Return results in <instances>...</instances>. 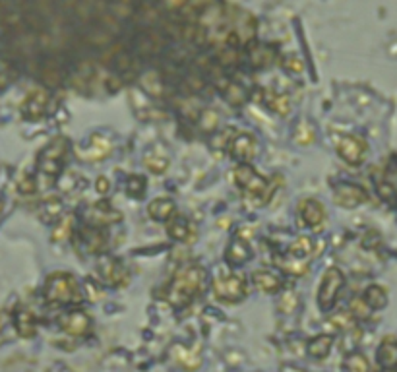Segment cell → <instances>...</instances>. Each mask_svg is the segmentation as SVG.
I'll return each instance as SVG.
<instances>
[{
    "label": "cell",
    "instance_id": "1",
    "mask_svg": "<svg viewBox=\"0 0 397 372\" xmlns=\"http://www.w3.org/2000/svg\"><path fill=\"white\" fill-rule=\"evenodd\" d=\"M205 271L198 266H186L176 276H174L173 283H171V291H169V300L174 307H183L188 304L190 300L202 293L204 289Z\"/></svg>",
    "mask_w": 397,
    "mask_h": 372
},
{
    "label": "cell",
    "instance_id": "2",
    "mask_svg": "<svg viewBox=\"0 0 397 372\" xmlns=\"http://www.w3.org/2000/svg\"><path fill=\"white\" fill-rule=\"evenodd\" d=\"M45 297L51 302H59V304H70V302H78L82 299L80 291H78V283L70 276L49 278L45 285Z\"/></svg>",
    "mask_w": 397,
    "mask_h": 372
},
{
    "label": "cell",
    "instance_id": "3",
    "mask_svg": "<svg viewBox=\"0 0 397 372\" xmlns=\"http://www.w3.org/2000/svg\"><path fill=\"white\" fill-rule=\"evenodd\" d=\"M66 149H68V144H66L64 138H57L54 142H51V144L43 149L39 159H37L39 171L45 173V175H57V173L61 171Z\"/></svg>",
    "mask_w": 397,
    "mask_h": 372
},
{
    "label": "cell",
    "instance_id": "4",
    "mask_svg": "<svg viewBox=\"0 0 397 372\" xmlns=\"http://www.w3.org/2000/svg\"><path fill=\"white\" fill-rule=\"evenodd\" d=\"M214 293L217 299L225 302H236L248 293L246 281L238 276H229V278L214 279Z\"/></svg>",
    "mask_w": 397,
    "mask_h": 372
},
{
    "label": "cell",
    "instance_id": "5",
    "mask_svg": "<svg viewBox=\"0 0 397 372\" xmlns=\"http://www.w3.org/2000/svg\"><path fill=\"white\" fill-rule=\"evenodd\" d=\"M341 285H343L341 271L336 268L327 269L324 278H322V285H320V307H322V310H329L334 307Z\"/></svg>",
    "mask_w": 397,
    "mask_h": 372
},
{
    "label": "cell",
    "instance_id": "6",
    "mask_svg": "<svg viewBox=\"0 0 397 372\" xmlns=\"http://www.w3.org/2000/svg\"><path fill=\"white\" fill-rule=\"evenodd\" d=\"M234 180L241 188H245L250 196H262L267 192V183L264 176H260L254 169L241 165L234 169Z\"/></svg>",
    "mask_w": 397,
    "mask_h": 372
},
{
    "label": "cell",
    "instance_id": "7",
    "mask_svg": "<svg viewBox=\"0 0 397 372\" xmlns=\"http://www.w3.org/2000/svg\"><path fill=\"white\" fill-rule=\"evenodd\" d=\"M337 154L341 155L347 163L358 165V163L365 159L367 144H365L360 138H356V136H345V138H341L339 144H337Z\"/></svg>",
    "mask_w": 397,
    "mask_h": 372
},
{
    "label": "cell",
    "instance_id": "8",
    "mask_svg": "<svg viewBox=\"0 0 397 372\" xmlns=\"http://www.w3.org/2000/svg\"><path fill=\"white\" fill-rule=\"evenodd\" d=\"M47 103H49V95L45 92H33L28 95L26 103L21 105V111L26 114V118H41L45 114V109H47Z\"/></svg>",
    "mask_w": 397,
    "mask_h": 372
},
{
    "label": "cell",
    "instance_id": "9",
    "mask_svg": "<svg viewBox=\"0 0 397 372\" xmlns=\"http://www.w3.org/2000/svg\"><path fill=\"white\" fill-rule=\"evenodd\" d=\"M256 149H258V145H256V140L250 134H241L234 138L231 145H229V152L233 154V157L236 159H252L256 154Z\"/></svg>",
    "mask_w": 397,
    "mask_h": 372
},
{
    "label": "cell",
    "instance_id": "10",
    "mask_svg": "<svg viewBox=\"0 0 397 372\" xmlns=\"http://www.w3.org/2000/svg\"><path fill=\"white\" fill-rule=\"evenodd\" d=\"M61 326L62 330L68 331L72 335H82L90 328V318L80 310H74V312H68V314L62 316Z\"/></svg>",
    "mask_w": 397,
    "mask_h": 372
},
{
    "label": "cell",
    "instance_id": "11",
    "mask_svg": "<svg viewBox=\"0 0 397 372\" xmlns=\"http://www.w3.org/2000/svg\"><path fill=\"white\" fill-rule=\"evenodd\" d=\"M365 200H367V192L360 190L358 186L343 185L336 190V204H339V206L353 207L356 204H360V202H365Z\"/></svg>",
    "mask_w": 397,
    "mask_h": 372
},
{
    "label": "cell",
    "instance_id": "12",
    "mask_svg": "<svg viewBox=\"0 0 397 372\" xmlns=\"http://www.w3.org/2000/svg\"><path fill=\"white\" fill-rule=\"evenodd\" d=\"M298 214L301 217L305 219L308 225H320L322 221H324V216H326V211H324V207L320 206V202H316V200H303L301 204H298Z\"/></svg>",
    "mask_w": 397,
    "mask_h": 372
},
{
    "label": "cell",
    "instance_id": "13",
    "mask_svg": "<svg viewBox=\"0 0 397 372\" xmlns=\"http://www.w3.org/2000/svg\"><path fill=\"white\" fill-rule=\"evenodd\" d=\"M378 362L386 369V371H397V343L387 340L380 345L378 349Z\"/></svg>",
    "mask_w": 397,
    "mask_h": 372
},
{
    "label": "cell",
    "instance_id": "14",
    "mask_svg": "<svg viewBox=\"0 0 397 372\" xmlns=\"http://www.w3.org/2000/svg\"><path fill=\"white\" fill-rule=\"evenodd\" d=\"M16 330L23 338H31L35 333V318H33V314H31L30 310H18V314H16Z\"/></svg>",
    "mask_w": 397,
    "mask_h": 372
},
{
    "label": "cell",
    "instance_id": "15",
    "mask_svg": "<svg viewBox=\"0 0 397 372\" xmlns=\"http://www.w3.org/2000/svg\"><path fill=\"white\" fill-rule=\"evenodd\" d=\"M254 283L262 293H274L279 287V279L275 278L274 273H269V271H256Z\"/></svg>",
    "mask_w": 397,
    "mask_h": 372
},
{
    "label": "cell",
    "instance_id": "16",
    "mask_svg": "<svg viewBox=\"0 0 397 372\" xmlns=\"http://www.w3.org/2000/svg\"><path fill=\"white\" fill-rule=\"evenodd\" d=\"M329 347H332V338L329 335H320V338H316L308 345V353L312 357H316V359H322V357H326L327 353H329Z\"/></svg>",
    "mask_w": 397,
    "mask_h": 372
},
{
    "label": "cell",
    "instance_id": "17",
    "mask_svg": "<svg viewBox=\"0 0 397 372\" xmlns=\"http://www.w3.org/2000/svg\"><path fill=\"white\" fill-rule=\"evenodd\" d=\"M173 202L171 200H155L152 206H150V214L155 219H169V216L173 214Z\"/></svg>",
    "mask_w": 397,
    "mask_h": 372
},
{
    "label": "cell",
    "instance_id": "18",
    "mask_svg": "<svg viewBox=\"0 0 397 372\" xmlns=\"http://www.w3.org/2000/svg\"><path fill=\"white\" fill-rule=\"evenodd\" d=\"M265 101L269 105V109L279 111L281 114H285L289 111V99H287L285 95H275L272 92H265Z\"/></svg>",
    "mask_w": 397,
    "mask_h": 372
},
{
    "label": "cell",
    "instance_id": "19",
    "mask_svg": "<svg viewBox=\"0 0 397 372\" xmlns=\"http://www.w3.org/2000/svg\"><path fill=\"white\" fill-rule=\"evenodd\" d=\"M367 304L370 309H382L384 304H386V295H384V291L380 289V287H370L367 291Z\"/></svg>",
    "mask_w": 397,
    "mask_h": 372
},
{
    "label": "cell",
    "instance_id": "20",
    "mask_svg": "<svg viewBox=\"0 0 397 372\" xmlns=\"http://www.w3.org/2000/svg\"><path fill=\"white\" fill-rule=\"evenodd\" d=\"M167 229H169V233H171L174 238H179V240H184L186 233H188V225H186V221H184L183 217H173L171 223L167 225Z\"/></svg>",
    "mask_w": 397,
    "mask_h": 372
},
{
    "label": "cell",
    "instance_id": "21",
    "mask_svg": "<svg viewBox=\"0 0 397 372\" xmlns=\"http://www.w3.org/2000/svg\"><path fill=\"white\" fill-rule=\"evenodd\" d=\"M312 252V240L308 237L296 238L295 242L291 245V254L293 256H308Z\"/></svg>",
    "mask_w": 397,
    "mask_h": 372
},
{
    "label": "cell",
    "instance_id": "22",
    "mask_svg": "<svg viewBox=\"0 0 397 372\" xmlns=\"http://www.w3.org/2000/svg\"><path fill=\"white\" fill-rule=\"evenodd\" d=\"M145 165L153 169L155 173H163L167 165H169V159L165 157V155H157V154H150L145 155Z\"/></svg>",
    "mask_w": 397,
    "mask_h": 372
},
{
    "label": "cell",
    "instance_id": "23",
    "mask_svg": "<svg viewBox=\"0 0 397 372\" xmlns=\"http://www.w3.org/2000/svg\"><path fill=\"white\" fill-rule=\"evenodd\" d=\"M347 369L351 372H368V361L363 355H351L347 361Z\"/></svg>",
    "mask_w": 397,
    "mask_h": 372
},
{
    "label": "cell",
    "instance_id": "24",
    "mask_svg": "<svg viewBox=\"0 0 397 372\" xmlns=\"http://www.w3.org/2000/svg\"><path fill=\"white\" fill-rule=\"evenodd\" d=\"M70 227H72V217L68 216L66 217V219H64V225H59V229H57V231H54V240H59V238H64L66 237V235H68V233H70Z\"/></svg>",
    "mask_w": 397,
    "mask_h": 372
},
{
    "label": "cell",
    "instance_id": "25",
    "mask_svg": "<svg viewBox=\"0 0 397 372\" xmlns=\"http://www.w3.org/2000/svg\"><path fill=\"white\" fill-rule=\"evenodd\" d=\"M351 307H353V312H355L356 316H360V318H367L368 314H370V312H368L370 307H367L363 300H353V302H351Z\"/></svg>",
    "mask_w": 397,
    "mask_h": 372
},
{
    "label": "cell",
    "instance_id": "26",
    "mask_svg": "<svg viewBox=\"0 0 397 372\" xmlns=\"http://www.w3.org/2000/svg\"><path fill=\"white\" fill-rule=\"evenodd\" d=\"M0 214H2V202H0Z\"/></svg>",
    "mask_w": 397,
    "mask_h": 372
},
{
    "label": "cell",
    "instance_id": "27",
    "mask_svg": "<svg viewBox=\"0 0 397 372\" xmlns=\"http://www.w3.org/2000/svg\"><path fill=\"white\" fill-rule=\"evenodd\" d=\"M384 372H397V371H384Z\"/></svg>",
    "mask_w": 397,
    "mask_h": 372
}]
</instances>
